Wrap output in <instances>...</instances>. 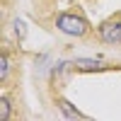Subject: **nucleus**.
<instances>
[{
    "label": "nucleus",
    "instance_id": "f257e3e1",
    "mask_svg": "<svg viewBox=\"0 0 121 121\" xmlns=\"http://www.w3.org/2000/svg\"><path fill=\"white\" fill-rule=\"evenodd\" d=\"M53 24L60 34L65 36H73V39H85L90 32H92V27H90V22L80 15V12H73V10H65V12H58Z\"/></svg>",
    "mask_w": 121,
    "mask_h": 121
},
{
    "label": "nucleus",
    "instance_id": "f03ea898",
    "mask_svg": "<svg viewBox=\"0 0 121 121\" xmlns=\"http://www.w3.org/2000/svg\"><path fill=\"white\" fill-rule=\"evenodd\" d=\"M97 39L107 46H121V12H114L97 27Z\"/></svg>",
    "mask_w": 121,
    "mask_h": 121
},
{
    "label": "nucleus",
    "instance_id": "7ed1b4c3",
    "mask_svg": "<svg viewBox=\"0 0 121 121\" xmlns=\"http://www.w3.org/2000/svg\"><path fill=\"white\" fill-rule=\"evenodd\" d=\"M56 109L60 112L63 119H70V121H75V119H78V121H85V119H87V114H82L73 102H68L65 97H56Z\"/></svg>",
    "mask_w": 121,
    "mask_h": 121
},
{
    "label": "nucleus",
    "instance_id": "20e7f679",
    "mask_svg": "<svg viewBox=\"0 0 121 121\" xmlns=\"http://www.w3.org/2000/svg\"><path fill=\"white\" fill-rule=\"evenodd\" d=\"M109 63H104V60L99 58H75L73 60V70H78V73H99V70H107Z\"/></svg>",
    "mask_w": 121,
    "mask_h": 121
},
{
    "label": "nucleus",
    "instance_id": "39448f33",
    "mask_svg": "<svg viewBox=\"0 0 121 121\" xmlns=\"http://www.w3.org/2000/svg\"><path fill=\"white\" fill-rule=\"evenodd\" d=\"M10 68H12V60H10V53L3 48V51H0V85L7 82V78H10Z\"/></svg>",
    "mask_w": 121,
    "mask_h": 121
},
{
    "label": "nucleus",
    "instance_id": "423d86ee",
    "mask_svg": "<svg viewBox=\"0 0 121 121\" xmlns=\"http://www.w3.org/2000/svg\"><path fill=\"white\" fill-rule=\"evenodd\" d=\"M10 97L7 95H0V121H10Z\"/></svg>",
    "mask_w": 121,
    "mask_h": 121
},
{
    "label": "nucleus",
    "instance_id": "0eeeda50",
    "mask_svg": "<svg viewBox=\"0 0 121 121\" xmlns=\"http://www.w3.org/2000/svg\"><path fill=\"white\" fill-rule=\"evenodd\" d=\"M15 36H17V41H22V39L27 36V29H24V22H22V19H15Z\"/></svg>",
    "mask_w": 121,
    "mask_h": 121
}]
</instances>
